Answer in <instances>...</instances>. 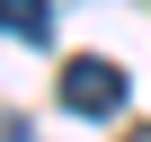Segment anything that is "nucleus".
<instances>
[{"label": "nucleus", "instance_id": "nucleus-1", "mask_svg": "<svg viewBox=\"0 0 151 142\" xmlns=\"http://www.w3.org/2000/svg\"><path fill=\"white\" fill-rule=\"evenodd\" d=\"M62 107H71V115H116V107H124V71L98 62V53H80V62L62 71Z\"/></svg>", "mask_w": 151, "mask_h": 142}, {"label": "nucleus", "instance_id": "nucleus-3", "mask_svg": "<svg viewBox=\"0 0 151 142\" xmlns=\"http://www.w3.org/2000/svg\"><path fill=\"white\" fill-rule=\"evenodd\" d=\"M0 142H27V124H18V115H0Z\"/></svg>", "mask_w": 151, "mask_h": 142}, {"label": "nucleus", "instance_id": "nucleus-2", "mask_svg": "<svg viewBox=\"0 0 151 142\" xmlns=\"http://www.w3.org/2000/svg\"><path fill=\"white\" fill-rule=\"evenodd\" d=\"M0 27H9L18 44H45L53 36V9H45V0H0Z\"/></svg>", "mask_w": 151, "mask_h": 142}, {"label": "nucleus", "instance_id": "nucleus-4", "mask_svg": "<svg viewBox=\"0 0 151 142\" xmlns=\"http://www.w3.org/2000/svg\"><path fill=\"white\" fill-rule=\"evenodd\" d=\"M133 142H151V133H133Z\"/></svg>", "mask_w": 151, "mask_h": 142}]
</instances>
